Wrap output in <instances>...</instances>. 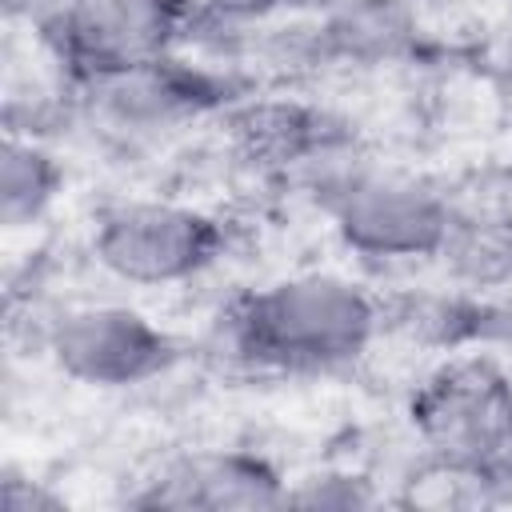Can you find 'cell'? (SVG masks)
Masks as SVG:
<instances>
[{"mask_svg": "<svg viewBox=\"0 0 512 512\" xmlns=\"http://www.w3.org/2000/svg\"><path fill=\"white\" fill-rule=\"evenodd\" d=\"M376 328V300L336 272L268 280L236 296L220 316V340L240 364L284 376H320L356 364Z\"/></svg>", "mask_w": 512, "mask_h": 512, "instance_id": "cell-1", "label": "cell"}, {"mask_svg": "<svg viewBox=\"0 0 512 512\" xmlns=\"http://www.w3.org/2000/svg\"><path fill=\"white\" fill-rule=\"evenodd\" d=\"M64 192L60 156L32 132H8L0 152V220L8 232L40 224Z\"/></svg>", "mask_w": 512, "mask_h": 512, "instance_id": "cell-10", "label": "cell"}, {"mask_svg": "<svg viewBox=\"0 0 512 512\" xmlns=\"http://www.w3.org/2000/svg\"><path fill=\"white\" fill-rule=\"evenodd\" d=\"M228 228L220 216L180 200H116L96 212L88 252L120 284H188L220 264Z\"/></svg>", "mask_w": 512, "mask_h": 512, "instance_id": "cell-3", "label": "cell"}, {"mask_svg": "<svg viewBox=\"0 0 512 512\" xmlns=\"http://www.w3.org/2000/svg\"><path fill=\"white\" fill-rule=\"evenodd\" d=\"M64 500L56 492H48L40 480L8 468L0 480V512H60Z\"/></svg>", "mask_w": 512, "mask_h": 512, "instance_id": "cell-12", "label": "cell"}, {"mask_svg": "<svg viewBox=\"0 0 512 512\" xmlns=\"http://www.w3.org/2000/svg\"><path fill=\"white\" fill-rule=\"evenodd\" d=\"M412 428L448 472L512 480V380L492 364L440 368L412 400Z\"/></svg>", "mask_w": 512, "mask_h": 512, "instance_id": "cell-4", "label": "cell"}, {"mask_svg": "<svg viewBox=\"0 0 512 512\" xmlns=\"http://www.w3.org/2000/svg\"><path fill=\"white\" fill-rule=\"evenodd\" d=\"M52 364L88 388H136L172 368L176 344L140 308L128 304H68L44 328Z\"/></svg>", "mask_w": 512, "mask_h": 512, "instance_id": "cell-7", "label": "cell"}, {"mask_svg": "<svg viewBox=\"0 0 512 512\" xmlns=\"http://www.w3.org/2000/svg\"><path fill=\"white\" fill-rule=\"evenodd\" d=\"M76 0H8V12L12 16H20V20H28L36 32L44 28V24H52L60 12H68Z\"/></svg>", "mask_w": 512, "mask_h": 512, "instance_id": "cell-14", "label": "cell"}, {"mask_svg": "<svg viewBox=\"0 0 512 512\" xmlns=\"http://www.w3.org/2000/svg\"><path fill=\"white\" fill-rule=\"evenodd\" d=\"M412 16L396 0H348L316 28V48L336 60H392L412 44Z\"/></svg>", "mask_w": 512, "mask_h": 512, "instance_id": "cell-11", "label": "cell"}, {"mask_svg": "<svg viewBox=\"0 0 512 512\" xmlns=\"http://www.w3.org/2000/svg\"><path fill=\"white\" fill-rule=\"evenodd\" d=\"M136 508H172V512H228V508H280L288 504V480L272 460L244 448H200L164 460L140 492Z\"/></svg>", "mask_w": 512, "mask_h": 512, "instance_id": "cell-8", "label": "cell"}, {"mask_svg": "<svg viewBox=\"0 0 512 512\" xmlns=\"http://www.w3.org/2000/svg\"><path fill=\"white\" fill-rule=\"evenodd\" d=\"M72 88L88 120L116 132H132V136H152V132H168L188 120H200L224 108V100L232 96L228 76L204 64H192L176 52L72 80Z\"/></svg>", "mask_w": 512, "mask_h": 512, "instance_id": "cell-6", "label": "cell"}, {"mask_svg": "<svg viewBox=\"0 0 512 512\" xmlns=\"http://www.w3.org/2000/svg\"><path fill=\"white\" fill-rule=\"evenodd\" d=\"M232 140L244 160L268 172H304L316 180L320 172L348 160L352 136L328 112L304 104H244L232 112Z\"/></svg>", "mask_w": 512, "mask_h": 512, "instance_id": "cell-9", "label": "cell"}, {"mask_svg": "<svg viewBox=\"0 0 512 512\" xmlns=\"http://www.w3.org/2000/svg\"><path fill=\"white\" fill-rule=\"evenodd\" d=\"M312 192L336 236L368 260L444 256L456 228V208L436 188L400 172L360 168L356 160L320 172Z\"/></svg>", "mask_w": 512, "mask_h": 512, "instance_id": "cell-2", "label": "cell"}, {"mask_svg": "<svg viewBox=\"0 0 512 512\" xmlns=\"http://www.w3.org/2000/svg\"><path fill=\"white\" fill-rule=\"evenodd\" d=\"M196 4L204 24H224V20H256L284 0H196Z\"/></svg>", "mask_w": 512, "mask_h": 512, "instance_id": "cell-13", "label": "cell"}, {"mask_svg": "<svg viewBox=\"0 0 512 512\" xmlns=\"http://www.w3.org/2000/svg\"><path fill=\"white\" fill-rule=\"evenodd\" d=\"M196 0H76L36 36L68 80L172 56L200 28Z\"/></svg>", "mask_w": 512, "mask_h": 512, "instance_id": "cell-5", "label": "cell"}]
</instances>
